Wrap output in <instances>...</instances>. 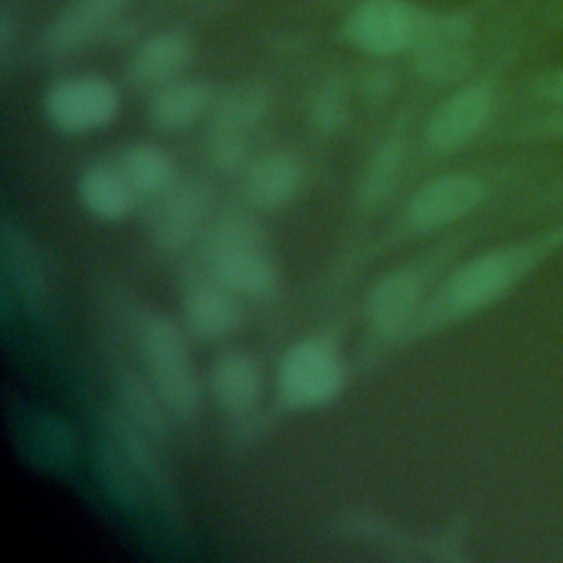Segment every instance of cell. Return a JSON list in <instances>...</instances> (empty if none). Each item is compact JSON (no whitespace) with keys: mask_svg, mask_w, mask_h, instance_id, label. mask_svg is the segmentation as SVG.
Segmentation results:
<instances>
[{"mask_svg":"<svg viewBox=\"0 0 563 563\" xmlns=\"http://www.w3.org/2000/svg\"><path fill=\"white\" fill-rule=\"evenodd\" d=\"M543 242L506 244L484 251L457 268L429 292L407 341L429 336L499 301L537 262Z\"/></svg>","mask_w":563,"mask_h":563,"instance_id":"obj_1","label":"cell"},{"mask_svg":"<svg viewBox=\"0 0 563 563\" xmlns=\"http://www.w3.org/2000/svg\"><path fill=\"white\" fill-rule=\"evenodd\" d=\"M198 266L238 297L264 299L279 286L262 224L246 209H227L200 233Z\"/></svg>","mask_w":563,"mask_h":563,"instance_id":"obj_2","label":"cell"},{"mask_svg":"<svg viewBox=\"0 0 563 563\" xmlns=\"http://www.w3.org/2000/svg\"><path fill=\"white\" fill-rule=\"evenodd\" d=\"M185 334V328L161 310L139 308L132 314V339L141 369L172 420L194 424L202 411V387Z\"/></svg>","mask_w":563,"mask_h":563,"instance_id":"obj_3","label":"cell"},{"mask_svg":"<svg viewBox=\"0 0 563 563\" xmlns=\"http://www.w3.org/2000/svg\"><path fill=\"white\" fill-rule=\"evenodd\" d=\"M347 383L336 330H321L290 343L277 361L275 398L282 411H310L334 402Z\"/></svg>","mask_w":563,"mask_h":563,"instance_id":"obj_4","label":"cell"},{"mask_svg":"<svg viewBox=\"0 0 563 563\" xmlns=\"http://www.w3.org/2000/svg\"><path fill=\"white\" fill-rule=\"evenodd\" d=\"M438 264L440 255L427 253L387 271L372 284L363 301V317L374 345L407 343L429 297Z\"/></svg>","mask_w":563,"mask_h":563,"instance_id":"obj_5","label":"cell"},{"mask_svg":"<svg viewBox=\"0 0 563 563\" xmlns=\"http://www.w3.org/2000/svg\"><path fill=\"white\" fill-rule=\"evenodd\" d=\"M486 198V185L464 172L440 174L422 183L402 205L394 240L429 235L471 216Z\"/></svg>","mask_w":563,"mask_h":563,"instance_id":"obj_6","label":"cell"},{"mask_svg":"<svg viewBox=\"0 0 563 563\" xmlns=\"http://www.w3.org/2000/svg\"><path fill=\"white\" fill-rule=\"evenodd\" d=\"M42 110L57 132L90 134L119 117L121 95L112 81L97 75L62 77L46 88Z\"/></svg>","mask_w":563,"mask_h":563,"instance_id":"obj_7","label":"cell"},{"mask_svg":"<svg viewBox=\"0 0 563 563\" xmlns=\"http://www.w3.org/2000/svg\"><path fill=\"white\" fill-rule=\"evenodd\" d=\"M213 187L202 176L178 178L172 189L150 202L147 235L163 253L187 249L207 227Z\"/></svg>","mask_w":563,"mask_h":563,"instance_id":"obj_8","label":"cell"},{"mask_svg":"<svg viewBox=\"0 0 563 563\" xmlns=\"http://www.w3.org/2000/svg\"><path fill=\"white\" fill-rule=\"evenodd\" d=\"M422 13L409 0H361L345 15L343 35L367 55H398L413 48Z\"/></svg>","mask_w":563,"mask_h":563,"instance_id":"obj_9","label":"cell"},{"mask_svg":"<svg viewBox=\"0 0 563 563\" xmlns=\"http://www.w3.org/2000/svg\"><path fill=\"white\" fill-rule=\"evenodd\" d=\"M2 292L29 317H40L48 303V277L40 251L26 229L9 213L0 220Z\"/></svg>","mask_w":563,"mask_h":563,"instance_id":"obj_10","label":"cell"},{"mask_svg":"<svg viewBox=\"0 0 563 563\" xmlns=\"http://www.w3.org/2000/svg\"><path fill=\"white\" fill-rule=\"evenodd\" d=\"M183 282L180 319L191 339L200 343L222 341L242 325L238 295L218 284L200 266H196Z\"/></svg>","mask_w":563,"mask_h":563,"instance_id":"obj_11","label":"cell"},{"mask_svg":"<svg viewBox=\"0 0 563 563\" xmlns=\"http://www.w3.org/2000/svg\"><path fill=\"white\" fill-rule=\"evenodd\" d=\"M495 92L488 84H468L446 97L424 125V143L433 154H453L468 145L488 123Z\"/></svg>","mask_w":563,"mask_h":563,"instance_id":"obj_12","label":"cell"},{"mask_svg":"<svg viewBox=\"0 0 563 563\" xmlns=\"http://www.w3.org/2000/svg\"><path fill=\"white\" fill-rule=\"evenodd\" d=\"M209 391L216 407L240 427H251L264 394L260 361L240 347L224 350L209 369Z\"/></svg>","mask_w":563,"mask_h":563,"instance_id":"obj_13","label":"cell"},{"mask_svg":"<svg viewBox=\"0 0 563 563\" xmlns=\"http://www.w3.org/2000/svg\"><path fill=\"white\" fill-rule=\"evenodd\" d=\"M303 180V163L295 152L271 150L251 158L242 172V191L251 209L279 211L297 200Z\"/></svg>","mask_w":563,"mask_h":563,"instance_id":"obj_14","label":"cell"},{"mask_svg":"<svg viewBox=\"0 0 563 563\" xmlns=\"http://www.w3.org/2000/svg\"><path fill=\"white\" fill-rule=\"evenodd\" d=\"M92 468L108 499L128 515H139L152 497L150 488L117 435L99 422L92 442Z\"/></svg>","mask_w":563,"mask_h":563,"instance_id":"obj_15","label":"cell"},{"mask_svg":"<svg viewBox=\"0 0 563 563\" xmlns=\"http://www.w3.org/2000/svg\"><path fill=\"white\" fill-rule=\"evenodd\" d=\"M132 0H70L44 31V46L53 55H68L106 33Z\"/></svg>","mask_w":563,"mask_h":563,"instance_id":"obj_16","label":"cell"},{"mask_svg":"<svg viewBox=\"0 0 563 563\" xmlns=\"http://www.w3.org/2000/svg\"><path fill=\"white\" fill-rule=\"evenodd\" d=\"M194 59V42L180 29H163L145 37L130 55L125 75L134 88L156 90L183 77Z\"/></svg>","mask_w":563,"mask_h":563,"instance_id":"obj_17","label":"cell"},{"mask_svg":"<svg viewBox=\"0 0 563 563\" xmlns=\"http://www.w3.org/2000/svg\"><path fill=\"white\" fill-rule=\"evenodd\" d=\"M216 90L198 77H178L152 90L147 101V121L158 132H180L191 128L216 103Z\"/></svg>","mask_w":563,"mask_h":563,"instance_id":"obj_18","label":"cell"},{"mask_svg":"<svg viewBox=\"0 0 563 563\" xmlns=\"http://www.w3.org/2000/svg\"><path fill=\"white\" fill-rule=\"evenodd\" d=\"M112 389L114 405L136 427H141L156 442H165L169 438L172 416L143 369L139 372V367H132L125 361H114Z\"/></svg>","mask_w":563,"mask_h":563,"instance_id":"obj_19","label":"cell"},{"mask_svg":"<svg viewBox=\"0 0 563 563\" xmlns=\"http://www.w3.org/2000/svg\"><path fill=\"white\" fill-rule=\"evenodd\" d=\"M77 198L81 207L101 222L128 218L136 205V194L119 165L92 163L77 178Z\"/></svg>","mask_w":563,"mask_h":563,"instance_id":"obj_20","label":"cell"},{"mask_svg":"<svg viewBox=\"0 0 563 563\" xmlns=\"http://www.w3.org/2000/svg\"><path fill=\"white\" fill-rule=\"evenodd\" d=\"M271 110V90L262 81H242L216 97L209 112V134L246 139L266 119Z\"/></svg>","mask_w":563,"mask_h":563,"instance_id":"obj_21","label":"cell"},{"mask_svg":"<svg viewBox=\"0 0 563 563\" xmlns=\"http://www.w3.org/2000/svg\"><path fill=\"white\" fill-rule=\"evenodd\" d=\"M407 161V134L389 132L367 156L356 185V205L363 213L383 207L396 191Z\"/></svg>","mask_w":563,"mask_h":563,"instance_id":"obj_22","label":"cell"},{"mask_svg":"<svg viewBox=\"0 0 563 563\" xmlns=\"http://www.w3.org/2000/svg\"><path fill=\"white\" fill-rule=\"evenodd\" d=\"M22 449L33 466L42 471H62L77 457V435L62 416L42 409L29 416Z\"/></svg>","mask_w":563,"mask_h":563,"instance_id":"obj_23","label":"cell"},{"mask_svg":"<svg viewBox=\"0 0 563 563\" xmlns=\"http://www.w3.org/2000/svg\"><path fill=\"white\" fill-rule=\"evenodd\" d=\"M117 165L123 172L130 187L134 189L136 198L150 202L163 196L167 189H172L178 180L172 156L163 147L145 141L125 145L119 152Z\"/></svg>","mask_w":563,"mask_h":563,"instance_id":"obj_24","label":"cell"},{"mask_svg":"<svg viewBox=\"0 0 563 563\" xmlns=\"http://www.w3.org/2000/svg\"><path fill=\"white\" fill-rule=\"evenodd\" d=\"M413 70L431 84H451L462 79L473 66V53L466 42H424L411 51Z\"/></svg>","mask_w":563,"mask_h":563,"instance_id":"obj_25","label":"cell"},{"mask_svg":"<svg viewBox=\"0 0 563 563\" xmlns=\"http://www.w3.org/2000/svg\"><path fill=\"white\" fill-rule=\"evenodd\" d=\"M347 99H350L347 81L341 75H334V77H328L325 81H321L310 101L312 128L323 136H332V134L341 132L343 125L347 123V114H350Z\"/></svg>","mask_w":563,"mask_h":563,"instance_id":"obj_26","label":"cell"},{"mask_svg":"<svg viewBox=\"0 0 563 563\" xmlns=\"http://www.w3.org/2000/svg\"><path fill=\"white\" fill-rule=\"evenodd\" d=\"M207 158L220 174H238L244 172L251 163L249 158V141L207 134Z\"/></svg>","mask_w":563,"mask_h":563,"instance_id":"obj_27","label":"cell"},{"mask_svg":"<svg viewBox=\"0 0 563 563\" xmlns=\"http://www.w3.org/2000/svg\"><path fill=\"white\" fill-rule=\"evenodd\" d=\"M361 88H363V92H365L367 99H372V101H383V99L389 97L391 90H394V75L389 73V68L369 70V73L363 77Z\"/></svg>","mask_w":563,"mask_h":563,"instance_id":"obj_28","label":"cell"},{"mask_svg":"<svg viewBox=\"0 0 563 563\" xmlns=\"http://www.w3.org/2000/svg\"><path fill=\"white\" fill-rule=\"evenodd\" d=\"M534 92H537V97H541L545 101L563 103V70H556V73H550V75L541 77L534 84Z\"/></svg>","mask_w":563,"mask_h":563,"instance_id":"obj_29","label":"cell"}]
</instances>
